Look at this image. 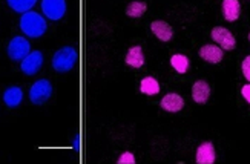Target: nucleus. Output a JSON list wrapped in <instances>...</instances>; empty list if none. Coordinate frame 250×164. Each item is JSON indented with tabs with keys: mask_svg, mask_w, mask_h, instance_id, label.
Segmentation results:
<instances>
[{
	"mask_svg": "<svg viewBox=\"0 0 250 164\" xmlns=\"http://www.w3.org/2000/svg\"><path fill=\"white\" fill-rule=\"evenodd\" d=\"M42 11L51 20H60L66 13L64 0H42Z\"/></svg>",
	"mask_w": 250,
	"mask_h": 164,
	"instance_id": "0eeeda50",
	"label": "nucleus"
},
{
	"mask_svg": "<svg viewBox=\"0 0 250 164\" xmlns=\"http://www.w3.org/2000/svg\"><path fill=\"white\" fill-rule=\"evenodd\" d=\"M43 66V54L40 51H32L21 60L20 69L26 75H36Z\"/></svg>",
	"mask_w": 250,
	"mask_h": 164,
	"instance_id": "423d86ee",
	"label": "nucleus"
},
{
	"mask_svg": "<svg viewBox=\"0 0 250 164\" xmlns=\"http://www.w3.org/2000/svg\"><path fill=\"white\" fill-rule=\"evenodd\" d=\"M249 40H250V34H249Z\"/></svg>",
	"mask_w": 250,
	"mask_h": 164,
	"instance_id": "5701e85b",
	"label": "nucleus"
},
{
	"mask_svg": "<svg viewBox=\"0 0 250 164\" xmlns=\"http://www.w3.org/2000/svg\"><path fill=\"white\" fill-rule=\"evenodd\" d=\"M129 66L132 68H141L145 64V56H143V49L141 46H134L130 48L126 54V60H125Z\"/></svg>",
	"mask_w": 250,
	"mask_h": 164,
	"instance_id": "2eb2a0df",
	"label": "nucleus"
},
{
	"mask_svg": "<svg viewBox=\"0 0 250 164\" xmlns=\"http://www.w3.org/2000/svg\"><path fill=\"white\" fill-rule=\"evenodd\" d=\"M146 9H147V5L145 2H132V3H129L127 8H126V14L129 17H134V19H138L141 17L145 13H146Z\"/></svg>",
	"mask_w": 250,
	"mask_h": 164,
	"instance_id": "6ab92c4d",
	"label": "nucleus"
},
{
	"mask_svg": "<svg viewBox=\"0 0 250 164\" xmlns=\"http://www.w3.org/2000/svg\"><path fill=\"white\" fill-rule=\"evenodd\" d=\"M9 8L16 11V13H21L25 14L28 11H31V8L37 3V0H6Z\"/></svg>",
	"mask_w": 250,
	"mask_h": 164,
	"instance_id": "dca6fc26",
	"label": "nucleus"
},
{
	"mask_svg": "<svg viewBox=\"0 0 250 164\" xmlns=\"http://www.w3.org/2000/svg\"><path fill=\"white\" fill-rule=\"evenodd\" d=\"M160 104L167 112H180L184 107V100H183V97L178 94H167L161 98Z\"/></svg>",
	"mask_w": 250,
	"mask_h": 164,
	"instance_id": "9d476101",
	"label": "nucleus"
},
{
	"mask_svg": "<svg viewBox=\"0 0 250 164\" xmlns=\"http://www.w3.org/2000/svg\"><path fill=\"white\" fill-rule=\"evenodd\" d=\"M77 51L72 46H64L54 54L52 68L57 72H69L77 63Z\"/></svg>",
	"mask_w": 250,
	"mask_h": 164,
	"instance_id": "f03ea898",
	"label": "nucleus"
},
{
	"mask_svg": "<svg viewBox=\"0 0 250 164\" xmlns=\"http://www.w3.org/2000/svg\"><path fill=\"white\" fill-rule=\"evenodd\" d=\"M118 164H135V157L130 154V152H125L120 155V158L117 160Z\"/></svg>",
	"mask_w": 250,
	"mask_h": 164,
	"instance_id": "aec40b11",
	"label": "nucleus"
},
{
	"mask_svg": "<svg viewBox=\"0 0 250 164\" xmlns=\"http://www.w3.org/2000/svg\"><path fill=\"white\" fill-rule=\"evenodd\" d=\"M241 94H243V97H244L246 100H247V103L250 104V84H246V86H243Z\"/></svg>",
	"mask_w": 250,
	"mask_h": 164,
	"instance_id": "4be33fe9",
	"label": "nucleus"
},
{
	"mask_svg": "<svg viewBox=\"0 0 250 164\" xmlns=\"http://www.w3.org/2000/svg\"><path fill=\"white\" fill-rule=\"evenodd\" d=\"M150 31L154 32L155 37H158L161 41H169L173 37V29L167 23V21L163 20H155L150 23Z\"/></svg>",
	"mask_w": 250,
	"mask_h": 164,
	"instance_id": "1a4fd4ad",
	"label": "nucleus"
},
{
	"mask_svg": "<svg viewBox=\"0 0 250 164\" xmlns=\"http://www.w3.org/2000/svg\"><path fill=\"white\" fill-rule=\"evenodd\" d=\"M210 97V86L206 83L204 80H198L195 82L193 86H192V98L195 103L198 104H204L208 103Z\"/></svg>",
	"mask_w": 250,
	"mask_h": 164,
	"instance_id": "6e6552de",
	"label": "nucleus"
},
{
	"mask_svg": "<svg viewBox=\"0 0 250 164\" xmlns=\"http://www.w3.org/2000/svg\"><path fill=\"white\" fill-rule=\"evenodd\" d=\"M52 95V84L49 80H37L29 89V100L34 104H43L49 100V97Z\"/></svg>",
	"mask_w": 250,
	"mask_h": 164,
	"instance_id": "7ed1b4c3",
	"label": "nucleus"
},
{
	"mask_svg": "<svg viewBox=\"0 0 250 164\" xmlns=\"http://www.w3.org/2000/svg\"><path fill=\"white\" fill-rule=\"evenodd\" d=\"M197 161L198 164H213L215 163V147L210 141L203 143L197 150Z\"/></svg>",
	"mask_w": 250,
	"mask_h": 164,
	"instance_id": "f8f14e48",
	"label": "nucleus"
},
{
	"mask_svg": "<svg viewBox=\"0 0 250 164\" xmlns=\"http://www.w3.org/2000/svg\"><path fill=\"white\" fill-rule=\"evenodd\" d=\"M212 39L221 49H226V51H232L236 46V40L232 32L221 26H216L212 29Z\"/></svg>",
	"mask_w": 250,
	"mask_h": 164,
	"instance_id": "39448f33",
	"label": "nucleus"
},
{
	"mask_svg": "<svg viewBox=\"0 0 250 164\" xmlns=\"http://www.w3.org/2000/svg\"><path fill=\"white\" fill-rule=\"evenodd\" d=\"M46 21L39 13H32L28 11L20 17V29L23 34L31 39H39L46 32Z\"/></svg>",
	"mask_w": 250,
	"mask_h": 164,
	"instance_id": "f257e3e1",
	"label": "nucleus"
},
{
	"mask_svg": "<svg viewBox=\"0 0 250 164\" xmlns=\"http://www.w3.org/2000/svg\"><path fill=\"white\" fill-rule=\"evenodd\" d=\"M140 91L146 95H157L160 92V84L154 77H146L140 83Z\"/></svg>",
	"mask_w": 250,
	"mask_h": 164,
	"instance_id": "f3484780",
	"label": "nucleus"
},
{
	"mask_svg": "<svg viewBox=\"0 0 250 164\" xmlns=\"http://www.w3.org/2000/svg\"><path fill=\"white\" fill-rule=\"evenodd\" d=\"M8 57L11 60H14V62H21L23 60L28 54L31 52V46H29V41L25 39V37H14L13 40L9 41V45H8Z\"/></svg>",
	"mask_w": 250,
	"mask_h": 164,
	"instance_id": "20e7f679",
	"label": "nucleus"
},
{
	"mask_svg": "<svg viewBox=\"0 0 250 164\" xmlns=\"http://www.w3.org/2000/svg\"><path fill=\"white\" fill-rule=\"evenodd\" d=\"M23 100V92H21L20 87L17 86H11L3 92V102L8 107H16Z\"/></svg>",
	"mask_w": 250,
	"mask_h": 164,
	"instance_id": "4468645a",
	"label": "nucleus"
},
{
	"mask_svg": "<svg viewBox=\"0 0 250 164\" xmlns=\"http://www.w3.org/2000/svg\"><path fill=\"white\" fill-rule=\"evenodd\" d=\"M200 57L209 63H220L223 60V49L218 45H204L200 49Z\"/></svg>",
	"mask_w": 250,
	"mask_h": 164,
	"instance_id": "9b49d317",
	"label": "nucleus"
},
{
	"mask_svg": "<svg viewBox=\"0 0 250 164\" xmlns=\"http://www.w3.org/2000/svg\"><path fill=\"white\" fill-rule=\"evenodd\" d=\"M243 74L247 82H250V56H247L243 62Z\"/></svg>",
	"mask_w": 250,
	"mask_h": 164,
	"instance_id": "412c9836",
	"label": "nucleus"
},
{
	"mask_svg": "<svg viewBox=\"0 0 250 164\" xmlns=\"http://www.w3.org/2000/svg\"><path fill=\"white\" fill-rule=\"evenodd\" d=\"M241 5L238 0H223V14L227 21H235L240 17Z\"/></svg>",
	"mask_w": 250,
	"mask_h": 164,
	"instance_id": "ddd939ff",
	"label": "nucleus"
},
{
	"mask_svg": "<svg viewBox=\"0 0 250 164\" xmlns=\"http://www.w3.org/2000/svg\"><path fill=\"white\" fill-rule=\"evenodd\" d=\"M170 64L178 74H186L189 69V59L186 56H183V54H175L170 59Z\"/></svg>",
	"mask_w": 250,
	"mask_h": 164,
	"instance_id": "a211bd4d",
	"label": "nucleus"
}]
</instances>
